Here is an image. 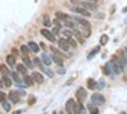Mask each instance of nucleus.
<instances>
[{
	"instance_id": "1",
	"label": "nucleus",
	"mask_w": 127,
	"mask_h": 114,
	"mask_svg": "<svg viewBox=\"0 0 127 114\" xmlns=\"http://www.w3.org/2000/svg\"><path fill=\"white\" fill-rule=\"evenodd\" d=\"M108 65H109V67H111L112 75H120L121 72H122V67H121V65H120L117 57H112V60L108 62Z\"/></svg>"
},
{
	"instance_id": "2",
	"label": "nucleus",
	"mask_w": 127,
	"mask_h": 114,
	"mask_svg": "<svg viewBox=\"0 0 127 114\" xmlns=\"http://www.w3.org/2000/svg\"><path fill=\"white\" fill-rule=\"evenodd\" d=\"M87 96H88V94H87V90L84 89V88H79L78 90H76V99H78V101L79 103H83L87 100Z\"/></svg>"
},
{
	"instance_id": "3",
	"label": "nucleus",
	"mask_w": 127,
	"mask_h": 114,
	"mask_svg": "<svg viewBox=\"0 0 127 114\" xmlns=\"http://www.w3.org/2000/svg\"><path fill=\"white\" fill-rule=\"evenodd\" d=\"M117 60H118V62H120V65H121V67H122V71L126 68V65H127V58H126V56H125V52L122 49H120L118 52H117Z\"/></svg>"
},
{
	"instance_id": "4",
	"label": "nucleus",
	"mask_w": 127,
	"mask_h": 114,
	"mask_svg": "<svg viewBox=\"0 0 127 114\" xmlns=\"http://www.w3.org/2000/svg\"><path fill=\"white\" fill-rule=\"evenodd\" d=\"M92 103L93 104H97V105H103L105 103V99L102 94H93L92 95Z\"/></svg>"
},
{
	"instance_id": "5",
	"label": "nucleus",
	"mask_w": 127,
	"mask_h": 114,
	"mask_svg": "<svg viewBox=\"0 0 127 114\" xmlns=\"http://www.w3.org/2000/svg\"><path fill=\"white\" fill-rule=\"evenodd\" d=\"M72 10L75 12L76 14H80L81 17H87V18H89L92 14L89 13V10H87V9H84L83 6H76V8H72Z\"/></svg>"
},
{
	"instance_id": "6",
	"label": "nucleus",
	"mask_w": 127,
	"mask_h": 114,
	"mask_svg": "<svg viewBox=\"0 0 127 114\" xmlns=\"http://www.w3.org/2000/svg\"><path fill=\"white\" fill-rule=\"evenodd\" d=\"M9 98V100L12 103H18L20 100V95H19V91H10L9 94L6 95Z\"/></svg>"
},
{
	"instance_id": "7",
	"label": "nucleus",
	"mask_w": 127,
	"mask_h": 114,
	"mask_svg": "<svg viewBox=\"0 0 127 114\" xmlns=\"http://www.w3.org/2000/svg\"><path fill=\"white\" fill-rule=\"evenodd\" d=\"M31 76H32V79H33V81L36 82V84H42V82L45 81V77H43V75H42L41 72H36L34 71Z\"/></svg>"
},
{
	"instance_id": "8",
	"label": "nucleus",
	"mask_w": 127,
	"mask_h": 114,
	"mask_svg": "<svg viewBox=\"0 0 127 114\" xmlns=\"http://www.w3.org/2000/svg\"><path fill=\"white\" fill-rule=\"evenodd\" d=\"M79 4H80V6H83L84 9H87V10H95L97 9V4L88 3V1H85V0H81Z\"/></svg>"
},
{
	"instance_id": "9",
	"label": "nucleus",
	"mask_w": 127,
	"mask_h": 114,
	"mask_svg": "<svg viewBox=\"0 0 127 114\" xmlns=\"http://www.w3.org/2000/svg\"><path fill=\"white\" fill-rule=\"evenodd\" d=\"M41 34L43 36V37H46L50 42H55V36H54V33H52V32H50V30H47V29H41Z\"/></svg>"
},
{
	"instance_id": "10",
	"label": "nucleus",
	"mask_w": 127,
	"mask_h": 114,
	"mask_svg": "<svg viewBox=\"0 0 127 114\" xmlns=\"http://www.w3.org/2000/svg\"><path fill=\"white\" fill-rule=\"evenodd\" d=\"M59 47H60V49H62V51H69V48H70V45H69V42H67V39H65V38H61V39H59Z\"/></svg>"
},
{
	"instance_id": "11",
	"label": "nucleus",
	"mask_w": 127,
	"mask_h": 114,
	"mask_svg": "<svg viewBox=\"0 0 127 114\" xmlns=\"http://www.w3.org/2000/svg\"><path fill=\"white\" fill-rule=\"evenodd\" d=\"M74 105H75V101H74V99H69L66 101V112L69 114H74Z\"/></svg>"
},
{
	"instance_id": "12",
	"label": "nucleus",
	"mask_w": 127,
	"mask_h": 114,
	"mask_svg": "<svg viewBox=\"0 0 127 114\" xmlns=\"http://www.w3.org/2000/svg\"><path fill=\"white\" fill-rule=\"evenodd\" d=\"M74 20H75L76 23H79L81 27H90V23L88 22V20L83 19V18H80V17H75V18H74Z\"/></svg>"
},
{
	"instance_id": "13",
	"label": "nucleus",
	"mask_w": 127,
	"mask_h": 114,
	"mask_svg": "<svg viewBox=\"0 0 127 114\" xmlns=\"http://www.w3.org/2000/svg\"><path fill=\"white\" fill-rule=\"evenodd\" d=\"M23 81H24L26 86H32V85L34 84V81H33V79H32V76L28 75V74H26V75L23 76Z\"/></svg>"
},
{
	"instance_id": "14",
	"label": "nucleus",
	"mask_w": 127,
	"mask_h": 114,
	"mask_svg": "<svg viewBox=\"0 0 127 114\" xmlns=\"http://www.w3.org/2000/svg\"><path fill=\"white\" fill-rule=\"evenodd\" d=\"M23 65L27 67V68H33V62L31 61V58L26 55V56H23Z\"/></svg>"
},
{
	"instance_id": "15",
	"label": "nucleus",
	"mask_w": 127,
	"mask_h": 114,
	"mask_svg": "<svg viewBox=\"0 0 127 114\" xmlns=\"http://www.w3.org/2000/svg\"><path fill=\"white\" fill-rule=\"evenodd\" d=\"M88 112L90 113V114H99V109L97 108V105H95V104H93V103H92V104H88Z\"/></svg>"
},
{
	"instance_id": "16",
	"label": "nucleus",
	"mask_w": 127,
	"mask_h": 114,
	"mask_svg": "<svg viewBox=\"0 0 127 114\" xmlns=\"http://www.w3.org/2000/svg\"><path fill=\"white\" fill-rule=\"evenodd\" d=\"M27 46L29 47V49L32 51V52H34V53H37L38 51H39V46H38L36 42H29Z\"/></svg>"
},
{
	"instance_id": "17",
	"label": "nucleus",
	"mask_w": 127,
	"mask_h": 114,
	"mask_svg": "<svg viewBox=\"0 0 127 114\" xmlns=\"http://www.w3.org/2000/svg\"><path fill=\"white\" fill-rule=\"evenodd\" d=\"M6 64L9 66H15V56L14 55H8L6 56Z\"/></svg>"
},
{
	"instance_id": "18",
	"label": "nucleus",
	"mask_w": 127,
	"mask_h": 114,
	"mask_svg": "<svg viewBox=\"0 0 127 114\" xmlns=\"http://www.w3.org/2000/svg\"><path fill=\"white\" fill-rule=\"evenodd\" d=\"M87 85H88V89L95 90V88H97V82H95L94 79H88L87 80Z\"/></svg>"
},
{
	"instance_id": "19",
	"label": "nucleus",
	"mask_w": 127,
	"mask_h": 114,
	"mask_svg": "<svg viewBox=\"0 0 127 114\" xmlns=\"http://www.w3.org/2000/svg\"><path fill=\"white\" fill-rule=\"evenodd\" d=\"M39 67H41L42 72H43V74H46L48 77H54V71H52V70H50L48 67H45V66H39Z\"/></svg>"
},
{
	"instance_id": "20",
	"label": "nucleus",
	"mask_w": 127,
	"mask_h": 114,
	"mask_svg": "<svg viewBox=\"0 0 127 114\" xmlns=\"http://www.w3.org/2000/svg\"><path fill=\"white\" fill-rule=\"evenodd\" d=\"M51 60L54 61L56 65H59V66H62V64H64V60H62V57L56 56V55H52V58H51Z\"/></svg>"
},
{
	"instance_id": "21",
	"label": "nucleus",
	"mask_w": 127,
	"mask_h": 114,
	"mask_svg": "<svg viewBox=\"0 0 127 114\" xmlns=\"http://www.w3.org/2000/svg\"><path fill=\"white\" fill-rule=\"evenodd\" d=\"M17 71L19 72V74H22V75H26L27 74V67L23 64H18L17 65Z\"/></svg>"
},
{
	"instance_id": "22",
	"label": "nucleus",
	"mask_w": 127,
	"mask_h": 114,
	"mask_svg": "<svg viewBox=\"0 0 127 114\" xmlns=\"http://www.w3.org/2000/svg\"><path fill=\"white\" fill-rule=\"evenodd\" d=\"M41 60H42V62H43L46 66H50V65H51V57H50L48 55L43 53V55H42V57H41Z\"/></svg>"
},
{
	"instance_id": "23",
	"label": "nucleus",
	"mask_w": 127,
	"mask_h": 114,
	"mask_svg": "<svg viewBox=\"0 0 127 114\" xmlns=\"http://www.w3.org/2000/svg\"><path fill=\"white\" fill-rule=\"evenodd\" d=\"M56 17H57V19H59V20H66V19H69V18H70L67 14L62 13V12H56Z\"/></svg>"
},
{
	"instance_id": "24",
	"label": "nucleus",
	"mask_w": 127,
	"mask_h": 114,
	"mask_svg": "<svg viewBox=\"0 0 127 114\" xmlns=\"http://www.w3.org/2000/svg\"><path fill=\"white\" fill-rule=\"evenodd\" d=\"M0 72H1L4 76H9L10 75V71H9V68L5 65H0Z\"/></svg>"
},
{
	"instance_id": "25",
	"label": "nucleus",
	"mask_w": 127,
	"mask_h": 114,
	"mask_svg": "<svg viewBox=\"0 0 127 114\" xmlns=\"http://www.w3.org/2000/svg\"><path fill=\"white\" fill-rule=\"evenodd\" d=\"M99 49H100V47H99V46H98V47H95V48H93V49H92V52L88 55V60H92V58H94V56H95V55H97V53L99 52Z\"/></svg>"
},
{
	"instance_id": "26",
	"label": "nucleus",
	"mask_w": 127,
	"mask_h": 114,
	"mask_svg": "<svg viewBox=\"0 0 127 114\" xmlns=\"http://www.w3.org/2000/svg\"><path fill=\"white\" fill-rule=\"evenodd\" d=\"M72 34H75V37H76V39L79 41V43H80V45L84 43V37H83V34L79 32V30H75V32H74Z\"/></svg>"
},
{
	"instance_id": "27",
	"label": "nucleus",
	"mask_w": 127,
	"mask_h": 114,
	"mask_svg": "<svg viewBox=\"0 0 127 114\" xmlns=\"http://www.w3.org/2000/svg\"><path fill=\"white\" fill-rule=\"evenodd\" d=\"M3 85H5L6 88H10L12 86V81H10V79H9V76H4L3 75Z\"/></svg>"
},
{
	"instance_id": "28",
	"label": "nucleus",
	"mask_w": 127,
	"mask_h": 114,
	"mask_svg": "<svg viewBox=\"0 0 127 114\" xmlns=\"http://www.w3.org/2000/svg\"><path fill=\"white\" fill-rule=\"evenodd\" d=\"M83 110V104L78 103V104L74 105V114H80V112Z\"/></svg>"
},
{
	"instance_id": "29",
	"label": "nucleus",
	"mask_w": 127,
	"mask_h": 114,
	"mask_svg": "<svg viewBox=\"0 0 127 114\" xmlns=\"http://www.w3.org/2000/svg\"><path fill=\"white\" fill-rule=\"evenodd\" d=\"M51 51H52V53L56 55V56H60V57H64V56H65L62 52H60V51H59L56 47H54V46H51Z\"/></svg>"
},
{
	"instance_id": "30",
	"label": "nucleus",
	"mask_w": 127,
	"mask_h": 114,
	"mask_svg": "<svg viewBox=\"0 0 127 114\" xmlns=\"http://www.w3.org/2000/svg\"><path fill=\"white\" fill-rule=\"evenodd\" d=\"M83 36L84 37H90V27H83Z\"/></svg>"
},
{
	"instance_id": "31",
	"label": "nucleus",
	"mask_w": 127,
	"mask_h": 114,
	"mask_svg": "<svg viewBox=\"0 0 127 114\" xmlns=\"http://www.w3.org/2000/svg\"><path fill=\"white\" fill-rule=\"evenodd\" d=\"M29 51H31V49H29V47H28V46H26V45H23L22 47H20V52H22V55H24V56L29 53Z\"/></svg>"
},
{
	"instance_id": "32",
	"label": "nucleus",
	"mask_w": 127,
	"mask_h": 114,
	"mask_svg": "<svg viewBox=\"0 0 127 114\" xmlns=\"http://www.w3.org/2000/svg\"><path fill=\"white\" fill-rule=\"evenodd\" d=\"M108 41H109L108 36H107V34H103V36L100 37V45H102V46L107 45V43H108Z\"/></svg>"
},
{
	"instance_id": "33",
	"label": "nucleus",
	"mask_w": 127,
	"mask_h": 114,
	"mask_svg": "<svg viewBox=\"0 0 127 114\" xmlns=\"http://www.w3.org/2000/svg\"><path fill=\"white\" fill-rule=\"evenodd\" d=\"M65 25H66L67 28H75V23H74L72 20H70V18L65 20Z\"/></svg>"
},
{
	"instance_id": "34",
	"label": "nucleus",
	"mask_w": 127,
	"mask_h": 114,
	"mask_svg": "<svg viewBox=\"0 0 127 114\" xmlns=\"http://www.w3.org/2000/svg\"><path fill=\"white\" fill-rule=\"evenodd\" d=\"M43 25H45V27L52 25V24H51V20H50V18H48V15H45V17H43Z\"/></svg>"
},
{
	"instance_id": "35",
	"label": "nucleus",
	"mask_w": 127,
	"mask_h": 114,
	"mask_svg": "<svg viewBox=\"0 0 127 114\" xmlns=\"http://www.w3.org/2000/svg\"><path fill=\"white\" fill-rule=\"evenodd\" d=\"M103 71H104V74H105V75H112V71H111V67H109L108 64L103 67Z\"/></svg>"
},
{
	"instance_id": "36",
	"label": "nucleus",
	"mask_w": 127,
	"mask_h": 114,
	"mask_svg": "<svg viewBox=\"0 0 127 114\" xmlns=\"http://www.w3.org/2000/svg\"><path fill=\"white\" fill-rule=\"evenodd\" d=\"M67 42H69V45H70L71 47H76V45H78V43H76V41H75V39H72L71 37L67 38Z\"/></svg>"
},
{
	"instance_id": "37",
	"label": "nucleus",
	"mask_w": 127,
	"mask_h": 114,
	"mask_svg": "<svg viewBox=\"0 0 127 114\" xmlns=\"http://www.w3.org/2000/svg\"><path fill=\"white\" fill-rule=\"evenodd\" d=\"M1 104H3V109L5 112H10V104H9V103L4 101V103H1Z\"/></svg>"
},
{
	"instance_id": "38",
	"label": "nucleus",
	"mask_w": 127,
	"mask_h": 114,
	"mask_svg": "<svg viewBox=\"0 0 127 114\" xmlns=\"http://www.w3.org/2000/svg\"><path fill=\"white\" fill-rule=\"evenodd\" d=\"M4 101H6V94L0 91V103H4Z\"/></svg>"
},
{
	"instance_id": "39",
	"label": "nucleus",
	"mask_w": 127,
	"mask_h": 114,
	"mask_svg": "<svg viewBox=\"0 0 127 114\" xmlns=\"http://www.w3.org/2000/svg\"><path fill=\"white\" fill-rule=\"evenodd\" d=\"M62 34H64V36H65L66 38H70V37L72 36V33L70 32V30H67V29H65V30H64V32H62Z\"/></svg>"
},
{
	"instance_id": "40",
	"label": "nucleus",
	"mask_w": 127,
	"mask_h": 114,
	"mask_svg": "<svg viewBox=\"0 0 127 114\" xmlns=\"http://www.w3.org/2000/svg\"><path fill=\"white\" fill-rule=\"evenodd\" d=\"M12 75V77H13V80L15 81V82H20V80H19V76H18V74H15V72H13V74H10Z\"/></svg>"
},
{
	"instance_id": "41",
	"label": "nucleus",
	"mask_w": 127,
	"mask_h": 114,
	"mask_svg": "<svg viewBox=\"0 0 127 114\" xmlns=\"http://www.w3.org/2000/svg\"><path fill=\"white\" fill-rule=\"evenodd\" d=\"M97 85H98V89H100V90H102V89H104V80H103V79H100V80H99V82H98Z\"/></svg>"
},
{
	"instance_id": "42",
	"label": "nucleus",
	"mask_w": 127,
	"mask_h": 114,
	"mask_svg": "<svg viewBox=\"0 0 127 114\" xmlns=\"http://www.w3.org/2000/svg\"><path fill=\"white\" fill-rule=\"evenodd\" d=\"M54 24H55V27H56V28H59V29H60V28H61V25H62V24L60 23V20H56V19L54 20Z\"/></svg>"
},
{
	"instance_id": "43",
	"label": "nucleus",
	"mask_w": 127,
	"mask_h": 114,
	"mask_svg": "<svg viewBox=\"0 0 127 114\" xmlns=\"http://www.w3.org/2000/svg\"><path fill=\"white\" fill-rule=\"evenodd\" d=\"M32 62H33V64H34L36 66H38V67H39V66H42V65H41V61H39L38 58H34V60L32 61Z\"/></svg>"
},
{
	"instance_id": "44",
	"label": "nucleus",
	"mask_w": 127,
	"mask_h": 114,
	"mask_svg": "<svg viewBox=\"0 0 127 114\" xmlns=\"http://www.w3.org/2000/svg\"><path fill=\"white\" fill-rule=\"evenodd\" d=\"M34 101H36V98H34V96H31V98H29V100H28V104L31 105V104H33Z\"/></svg>"
},
{
	"instance_id": "45",
	"label": "nucleus",
	"mask_w": 127,
	"mask_h": 114,
	"mask_svg": "<svg viewBox=\"0 0 127 114\" xmlns=\"http://www.w3.org/2000/svg\"><path fill=\"white\" fill-rule=\"evenodd\" d=\"M13 55H14L15 57L18 56V49H17V48H13Z\"/></svg>"
},
{
	"instance_id": "46",
	"label": "nucleus",
	"mask_w": 127,
	"mask_h": 114,
	"mask_svg": "<svg viewBox=\"0 0 127 114\" xmlns=\"http://www.w3.org/2000/svg\"><path fill=\"white\" fill-rule=\"evenodd\" d=\"M59 30H60V29L55 27V28H54V32H52V33H54V34H57V33H59Z\"/></svg>"
},
{
	"instance_id": "47",
	"label": "nucleus",
	"mask_w": 127,
	"mask_h": 114,
	"mask_svg": "<svg viewBox=\"0 0 127 114\" xmlns=\"http://www.w3.org/2000/svg\"><path fill=\"white\" fill-rule=\"evenodd\" d=\"M88 3H92V4H97V0H85Z\"/></svg>"
},
{
	"instance_id": "48",
	"label": "nucleus",
	"mask_w": 127,
	"mask_h": 114,
	"mask_svg": "<svg viewBox=\"0 0 127 114\" xmlns=\"http://www.w3.org/2000/svg\"><path fill=\"white\" fill-rule=\"evenodd\" d=\"M41 46H39V48H43V49H46V45L45 43H39Z\"/></svg>"
},
{
	"instance_id": "49",
	"label": "nucleus",
	"mask_w": 127,
	"mask_h": 114,
	"mask_svg": "<svg viewBox=\"0 0 127 114\" xmlns=\"http://www.w3.org/2000/svg\"><path fill=\"white\" fill-rule=\"evenodd\" d=\"M71 3H72V4H79L80 1H79V0H71Z\"/></svg>"
},
{
	"instance_id": "50",
	"label": "nucleus",
	"mask_w": 127,
	"mask_h": 114,
	"mask_svg": "<svg viewBox=\"0 0 127 114\" xmlns=\"http://www.w3.org/2000/svg\"><path fill=\"white\" fill-rule=\"evenodd\" d=\"M80 114H87V110H85V109H84V108H83V110L80 112Z\"/></svg>"
},
{
	"instance_id": "51",
	"label": "nucleus",
	"mask_w": 127,
	"mask_h": 114,
	"mask_svg": "<svg viewBox=\"0 0 127 114\" xmlns=\"http://www.w3.org/2000/svg\"><path fill=\"white\" fill-rule=\"evenodd\" d=\"M3 86H4V85H3V81L0 80V89H3Z\"/></svg>"
},
{
	"instance_id": "52",
	"label": "nucleus",
	"mask_w": 127,
	"mask_h": 114,
	"mask_svg": "<svg viewBox=\"0 0 127 114\" xmlns=\"http://www.w3.org/2000/svg\"><path fill=\"white\" fill-rule=\"evenodd\" d=\"M123 52H125V56H126V58H127V48H125Z\"/></svg>"
},
{
	"instance_id": "53",
	"label": "nucleus",
	"mask_w": 127,
	"mask_h": 114,
	"mask_svg": "<svg viewBox=\"0 0 127 114\" xmlns=\"http://www.w3.org/2000/svg\"><path fill=\"white\" fill-rule=\"evenodd\" d=\"M122 12H123V13H127V8H123V9H122Z\"/></svg>"
},
{
	"instance_id": "54",
	"label": "nucleus",
	"mask_w": 127,
	"mask_h": 114,
	"mask_svg": "<svg viewBox=\"0 0 127 114\" xmlns=\"http://www.w3.org/2000/svg\"><path fill=\"white\" fill-rule=\"evenodd\" d=\"M22 113V110H18V112H15V113H13V114H20Z\"/></svg>"
},
{
	"instance_id": "55",
	"label": "nucleus",
	"mask_w": 127,
	"mask_h": 114,
	"mask_svg": "<svg viewBox=\"0 0 127 114\" xmlns=\"http://www.w3.org/2000/svg\"><path fill=\"white\" fill-rule=\"evenodd\" d=\"M121 114H126V113H125V112H122V113H121Z\"/></svg>"
},
{
	"instance_id": "56",
	"label": "nucleus",
	"mask_w": 127,
	"mask_h": 114,
	"mask_svg": "<svg viewBox=\"0 0 127 114\" xmlns=\"http://www.w3.org/2000/svg\"><path fill=\"white\" fill-rule=\"evenodd\" d=\"M60 114H64V113H60Z\"/></svg>"
},
{
	"instance_id": "57",
	"label": "nucleus",
	"mask_w": 127,
	"mask_h": 114,
	"mask_svg": "<svg viewBox=\"0 0 127 114\" xmlns=\"http://www.w3.org/2000/svg\"><path fill=\"white\" fill-rule=\"evenodd\" d=\"M54 114H56V113H54Z\"/></svg>"
}]
</instances>
